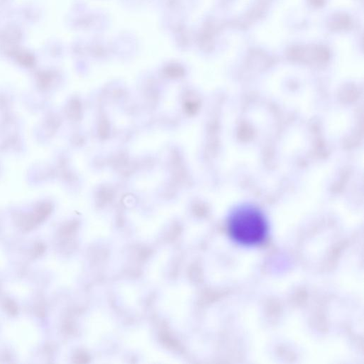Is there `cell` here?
<instances>
[{"mask_svg": "<svg viewBox=\"0 0 364 364\" xmlns=\"http://www.w3.org/2000/svg\"><path fill=\"white\" fill-rule=\"evenodd\" d=\"M230 237L243 247H256L268 238L270 225L266 214L261 208L244 203L235 206L228 219Z\"/></svg>", "mask_w": 364, "mask_h": 364, "instance_id": "cell-1", "label": "cell"}]
</instances>
